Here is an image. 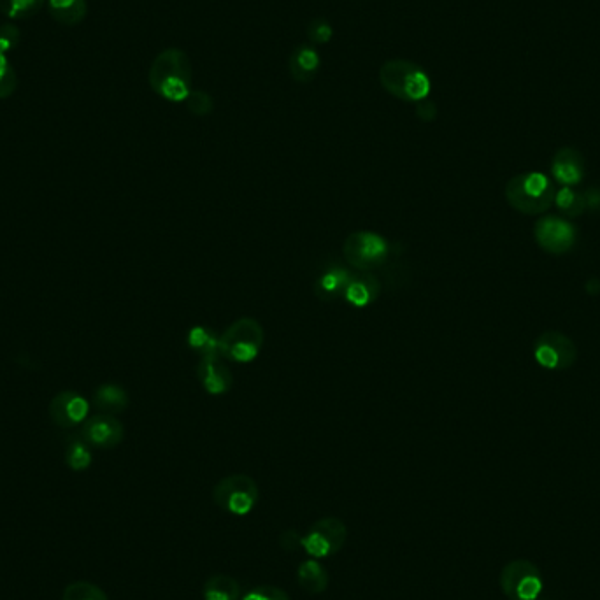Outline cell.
I'll return each instance as SVG.
<instances>
[{
    "instance_id": "obj_1",
    "label": "cell",
    "mask_w": 600,
    "mask_h": 600,
    "mask_svg": "<svg viewBox=\"0 0 600 600\" xmlns=\"http://www.w3.org/2000/svg\"><path fill=\"white\" fill-rule=\"evenodd\" d=\"M193 69L188 53L167 48L158 53L148 71L151 90L167 102H185L192 92Z\"/></svg>"
},
{
    "instance_id": "obj_2",
    "label": "cell",
    "mask_w": 600,
    "mask_h": 600,
    "mask_svg": "<svg viewBox=\"0 0 600 600\" xmlns=\"http://www.w3.org/2000/svg\"><path fill=\"white\" fill-rule=\"evenodd\" d=\"M555 193V183L539 171L520 172L504 188L509 206L525 216L546 215L553 208Z\"/></svg>"
},
{
    "instance_id": "obj_3",
    "label": "cell",
    "mask_w": 600,
    "mask_h": 600,
    "mask_svg": "<svg viewBox=\"0 0 600 600\" xmlns=\"http://www.w3.org/2000/svg\"><path fill=\"white\" fill-rule=\"evenodd\" d=\"M379 83L388 95L411 104L429 99L432 90V81L427 71L422 65L406 58L386 60L379 69Z\"/></svg>"
},
{
    "instance_id": "obj_4",
    "label": "cell",
    "mask_w": 600,
    "mask_h": 600,
    "mask_svg": "<svg viewBox=\"0 0 600 600\" xmlns=\"http://www.w3.org/2000/svg\"><path fill=\"white\" fill-rule=\"evenodd\" d=\"M262 323L255 318H239L220 334V355L237 364H250L264 348Z\"/></svg>"
},
{
    "instance_id": "obj_5",
    "label": "cell",
    "mask_w": 600,
    "mask_h": 600,
    "mask_svg": "<svg viewBox=\"0 0 600 600\" xmlns=\"http://www.w3.org/2000/svg\"><path fill=\"white\" fill-rule=\"evenodd\" d=\"M260 499L257 481L248 474H230L213 488V502L232 516L250 515Z\"/></svg>"
},
{
    "instance_id": "obj_6",
    "label": "cell",
    "mask_w": 600,
    "mask_h": 600,
    "mask_svg": "<svg viewBox=\"0 0 600 600\" xmlns=\"http://www.w3.org/2000/svg\"><path fill=\"white\" fill-rule=\"evenodd\" d=\"M390 255V244L376 232H353L343 244V257L353 271L371 272L383 267Z\"/></svg>"
},
{
    "instance_id": "obj_7",
    "label": "cell",
    "mask_w": 600,
    "mask_h": 600,
    "mask_svg": "<svg viewBox=\"0 0 600 600\" xmlns=\"http://www.w3.org/2000/svg\"><path fill=\"white\" fill-rule=\"evenodd\" d=\"M348 539V527L336 516H325L309 527L306 536H300V546L309 558L323 560L343 550Z\"/></svg>"
},
{
    "instance_id": "obj_8",
    "label": "cell",
    "mask_w": 600,
    "mask_h": 600,
    "mask_svg": "<svg viewBox=\"0 0 600 600\" xmlns=\"http://www.w3.org/2000/svg\"><path fill=\"white\" fill-rule=\"evenodd\" d=\"M499 585L509 600H537L543 592V578L539 567L523 558L509 562L502 569Z\"/></svg>"
},
{
    "instance_id": "obj_9",
    "label": "cell",
    "mask_w": 600,
    "mask_h": 600,
    "mask_svg": "<svg viewBox=\"0 0 600 600\" xmlns=\"http://www.w3.org/2000/svg\"><path fill=\"white\" fill-rule=\"evenodd\" d=\"M537 364L546 371L562 372L571 369L578 360V348L571 337L558 330H546L532 346Z\"/></svg>"
},
{
    "instance_id": "obj_10",
    "label": "cell",
    "mask_w": 600,
    "mask_h": 600,
    "mask_svg": "<svg viewBox=\"0 0 600 600\" xmlns=\"http://www.w3.org/2000/svg\"><path fill=\"white\" fill-rule=\"evenodd\" d=\"M534 239L550 255H567L578 243V227L564 216H541L534 227Z\"/></svg>"
},
{
    "instance_id": "obj_11",
    "label": "cell",
    "mask_w": 600,
    "mask_h": 600,
    "mask_svg": "<svg viewBox=\"0 0 600 600\" xmlns=\"http://www.w3.org/2000/svg\"><path fill=\"white\" fill-rule=\"evenodd\" d=\"M79 436L95 450H115L125 439V427L115 415L99 413L81 425Z\"/></svg>"
},
{
    "instance_id": "obj_12",
    "label": "cell",
    "mask_w": 600,
    "mask_h": 600,
    "mask_svg": "<svg viewBox=\"0 0 600 600\" xmlns=\"http://www.w3.org/2000/svg\"><path fill=\"white\" fill-rule=\"evenodd\" d=\"M50 418L60 429L81 427L90 418V402L81 393L64 390L51 400Z\"/></svg>"
},
{
    "instance_id": "obj_13",
    "label": "cell",
    "mask_w": 600,
    "mask_h": 600,
    "mask_svg": "<svg viewBox=\"0 0 600 600\" xmlns=\"http://www.w3.org/2000/svg\"><path fill=\"white\" fill-rule=\"evenodd\" d=\"M550 171L558 185L576 188L585 179V157L576 148L564 146L555 151V155L551 158Z\"/></svg>"
},
{
    "instance_id": "obj_14",
    "label": "cell",
    "mask_w": 600,
    "mask_h": 600,
    "mask_svg": "<svg viewBox=\"0 0 600 600\" xmlns=\"http://www.w3.org/2000/svg\"><path fill=\"white\" fill-rule=\"evenodd\" d=\"M197 378L206 392L211 395H222L229 392L234 385V376L230 372L229 365L225 364L222 355H208L200 357L197 364Z\"/></svg>"
},
{
    "instance_id": "obj_15",
    "label": "cell",
    "mask_w": 600,
    "mask_h": 600,
    "mask_svg": "<svg viewBox=\"0 0 600 600\" xmlns=\"http://www.w3.org/2000/svg\"><path fill=\"white\" fill-rule=\"evenodd\" d=\"M320 69H322L320 51L311 43L295 46V50L288 57V72L293 81L299 85L313 83Z\"/></svg>"
},
{
    "instance_id": "obj_16",
    "label": "cell",
    "mask_w": 600,
    "mask_h": 600,
    "mask_svg": "<svg viewBox=\"0 0 600 600\" xmlns=\"http://www.w3.org/2000/svg\"><path fill=\"white\" fill-rule=\"evenodd\" d=\"M381 293V283L371 272L355 271L344 290L343 300L355 308H367L376 302Z\"/></svg>"
},
{
    "instance_id": "obj_17",
    "label": "cell",
    "mask_w": 600,
    "mask_h": 600,
    "mask_svg": "<svg viewBox=\"0 0 600 600\" xmlns=\"http://www.w3.org/2000/svg\"><path fill=\"white\" fill-rule=\"evenodd\" d=\"M351 274L348 267L343 265H332L327 271H323L315 281V295L320 300L343 299L344 290L350 283Z\"/></svg>"
},
{
    "instance_id": "obj_18",
    "label": "cell",
    "mask_w": 600,
    "mask_h": 600,
    "mask_svg": "<svg viewBox=\"0 0 600 600\" xmlns=\"http://www.w3.org/2000/svg\"><path fill=\"white\" fill-rule=\"evenodd\" d=\"M297 581L304 592H308L309 595H320V593L327 592V588H329V571L320 564V560L309 558L299 565Z\"/></svg>"
},
{
    "instance_id": "obj_19",
    "label": "cell",
    "mask_w": 600,
    "mask_h": 600,
    "mask_svg": "<svg viewBox=\"0 0 600 600\" xmlns=\"http://www.w3.org/2000/svg\"><path fill=\"white\" fill-rule=\"evenodd\" d=\"M48 9L51 18L64 27H76L88 15L86 0H48Z\"/></svg>"
},
{
    "instance_id": "obj_20",
    "label": "cell",
    "mask_w": 600,
    "mask_h": 600,
    "mask_svg": "<svg viewBox=\"0 0 600 600\" xmlns=\"http://www.w3.org/2000/svg\"><path fill=\"white\" fill-rule=\"evenodd\" d=\"M95 406L108 415H118L125 409L129 408V393L125 392V388L116 383H106L100 385L95 390Z\"/></svg>"
},
{
    "instance_id": "obj_21",
    "label": "cell",
    "mask_w": 600,
    "mask_h": 600,
    "mask_svg": "<svg viewBox=\"0 0 600 600\" xmlns=\"http://www.w3.org/2000/svg\"><path fill=\"white\" fill-rule=\"evenodd\" d=\"M553 206L558 209L560 216H564L567 220H576L588 211L585 192H579L578 188H574V186H562L560 190H557Z\"/></svg>"
},
{
    "instance_id": "obj_22",
    "label": "cell",
    "mask_w": 600,
    "mask_h": 600,
    "mask_svg": "<svg viewBox=\"0 0 600 600\" xmlns=\"http://www.w3.org/2000/svg\"><path fill=\"white\" fill-rule=\"evenodd\" d=\"M204 600H241V585L229 574H213L202 586Z\"/></svg>"
},
{
    "instance_id": "obj_23",
    "label": "cell",
    "mask_w": 600,
    "mask_h": 600,
    "mask_svg": "<svg viewBox=\"0 0 600 600\" xmlns=\"http://www.w3.org/2000/svg\"><path fill=\"white\" fill-rule=\"evenodd\" d=\"M188 346L193 351H197L200 357H208V355H220V336L215 330L209 327H192L188 332Z\"/></svg>"
},
{
    "instance_id": "obj_24",
    "label": "cell",
    "mask_w": 600,
    "mask_h": 600,
    "mask_svg": "<svg viewBox=\"0 0 600 600\" xmlns=\"http://www.w3.org/2000/svg\"><path fill=\"white\" fill-rule=\"evenodd\" d=\"M93 457L90 446L79 437H72L65 448V464L74 472H83L92 465Z\"/></svg>"
},
{
    "instance_id": "obj_25",
    "label": "cell",
    "mask_w": 600,
    "mask_h": 600,
    "mask_svg": "<svg viewBox=\"0 0 600 600\" xmlns=\"http://www.w3.org/2000/svg\"><path fill=\"white\" fill-rule=\"evenodd\" d=\"M44 0H0V13L9 20H27L36 16Z\"/></svg>"
},
{
    "instance_id": "obj_26",
    "label": "cell",
    "mask_w": 600,
    "mask_h": 600,
    "mask_svg": "<svg viewBox=\"0 0 600 600\" xmlns=\"http://www.w3.org/2000/svg\"><path fill=\"white\" fill-rule=\"evenodd\" d=\"M62 600H109L106 592L100 586L88 581H74L65 586Z\"/></svg>"
},
{
    "instance_id": "obj_27",
    "label": "cell",
    "mask_w": 600,
    "mask_h": 600,
    "mask_svg": "<svg viewBox=\"0 0 600 600\" xmlns=\"http://www.w3.org/2000/svg\"><path fill=\"white\" fill-rule=\"evenodd\" d=\"M18 88V74L8 55L0 53V100H6Z\"/></svg>"
},
{
    "instance_id": "obj_28",
    "label": "cell",
    "mask_w": 600,
    "mask_h": 600,
    "mask_svg": "<svg viewBox=\"0 0 600 600\" xmlns=\"http://www.w3.org/2000/svg\"><path fill=\"white\" fill-rule=\"evenodd\" d=\"M306 34H308L309 43L313 46H323V44H329L334 39V27L327 18L318 16V18H313L308 23Z\"/></svg>"
},
{
    "instance_id": "obj_29",
    "label": "cell",
    "mask_w": 600,
    "mask_h": 600,
    "mask_svg": "<svg viewBox=\"0 0 600 600\" xmlns=\"http://www.w3.org/2000/svg\"><path fill=\"white\" fill-rule=\"evenodd\" d=\"M186 108L195 116H208L215 109V100L208 92L192 90L188 99L185 100Z\"/></svg>"
},
{
    "instance_id": "obj_30",
    "label": "cell",
    "mask_w": 600,
    "mask_h": 600,
    "mask_svg": "<svg viewBox=\"0 0 600 600\" xmlns=\"http://www.w3.org/2000/svg\"><path fill=\"white\" fill-rule=\"evenodd\" d=\"M241 600H292L290 595L281 590L279 586L262 585L253 586L251 590L244 593V597Z\"/></svg>"
},
{
    "instance_id": "obj_31",
    "label": "cell",
    "mask_w": 600,
    "mask_h": 600,
    "mask_svg": "<svg viewBox=\"0 0 600 600\" xmlns=\"http://www.w3.org/2000/svg\"><path fill=\"white\" fill-rule=\"evenodd\" d=\"M20 43H22V32L16 25H13V23L0 25V53L9 55L11 51L18 48Z\"/></svg>"
},
{
    "instance_id": "obj_32",
    "label": "cell",
    "mask_w": 600,
    "mask_h": 600,
    "mask_svg": "<svg viewBox=\"0 0 600 600\" xmlns=\"http://www.w3.org/2000/svg\"><path fill=\"white\" fill-rule=\"evenodd\" d=\"M586 209L590 211H600V188L592 186L585 192Z\"/></svg>"
}]
</instances>
